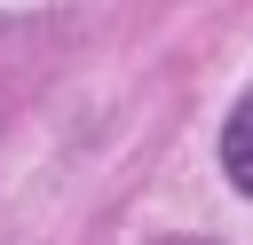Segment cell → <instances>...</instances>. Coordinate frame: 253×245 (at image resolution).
<instances>
[{"label": "cell", "instance_id": "cell-1", "mask_svg": "<svg viewBox=\"0 0 253 245\" xmlns=\"http://www.w3.org/2000/svg\"><path fill=\"white\" fill-rule=\"evenodd\" d=\"M221 166H229V182L253 198V103L229 111V126H221Z\"/></svg>", "mask_w": 253, "mask_h": 245}]
</instances>
